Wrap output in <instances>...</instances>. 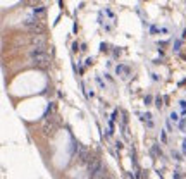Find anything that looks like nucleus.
Instances as JSON below:
<instances>
[{
	"mask_svg": "<svg viewBox=\"0 0 186 179\" xmlns=\"http://www.w3.org/2000/svg\"><path fill=\"white\" fill-rule=\"evenodd\" d=\"M30 57H31V60H33L35 64H41V66H45V64L48 62V55L45 53V50L38 48V47H35V48L30 52Z\"/></svg>",
	"mask_w": 186,
	"mask_h": 179,
	"instance_id": "1",
	"label": "nucleus"
},
{
	"mask_svg": "<svg viewBox=\"0 0 186 179\" xmlns=\"http://www.w3.org/2000/svg\"><path fill=\"white\" fill-rule=\"evenodd\" d=\"M33 41H35V45L38 47V48H45V40H43V36H35L33 38Z\"/></svg>",
	"mask_w": 186,
	"mask_h": 179,
	"instance_id": "2",
	"label": "nucleus"
},
{
	"mask_svg": "<svg viewBox=\"0 0 186 179\" xmlns=\"http://www.w3.org/2000/svg\"><path fill=\"white\" fill-rule=\"evenodd\" d=\"M116 72H117V74L129 76V67H126V66H117V67H116Z\"/></svg>",
	"mask_w": 186,
	"mask_h": 179,
	"instance_id": "3",
	"label": "nucleus"
},
{
	"mask_svg": "<svg viewBox=\"0 0 186 179\" xmlns=\"http://www.w3.org/2000/svg\"><path fill=\"white\" fill-rule=\"evenodd\" d=\"M36 17H28V19L24 21V22H22V24H24V26H26V28H31V26H36Z\"/></svg>",
	"mask_w": 186,
	"mask_h": 179,
	"instance_id": "4",
	"label": "nucleus"
},
{
	"mask_svg": "<svg viewBox=\"0 0 186 179\" xmlns=\"http://www.w3.org/2000/svg\"><path fill=\"white\" fill-rule=\"evenodd\" d=\"M171 119H172L174 122H176V121L179 119V117H177V114H174V112H172V114H171Z\"/></svg>",
	"mask_w": 186,
	"mask_h": 179,
	"instance_id": "5",
	"label": "nucleus"
},
{
	"mask_svg": "<svg viewBox=\"0 0 186 179\" xmlns=\"http://www.w3.org/2000/svg\"><path fill=\"white\" fill-rule=\"evenodd\" d=\"M155 105H157V107H158V109H160V105H162V100H160V98H157Z\"/></svg>",
	"mask_w": 186,
	"mask_h": 179,
	"instance_id": "6",
	"label": "nucleus"
},
{
	"mask_svg": "<svg viewBox=\"0 0 186 179\" xmlns=\"http://www.w3.org/2000/svg\"><path fill=\"white\" fill-rule=\"evenodd\" d=\"M41 12H43V9H41V7H38V9H35V14H41Z\"/></svg>",
	"mask_w": 186,
	"mask_h": 179,
	"instance_id": "7",
	"label": "nucleus"
},
{
	"mask_svg": "<svg viewBox=\"0 0 186 179\" xmlns=\"http://www.w3.org/2000/svg\"><path fill=\"white\" fill-rule=\"evenodd\" d=\"M183 150H185V153H186V141L183 143Z\"/></svg>",
	"mask_w": 186,
	"mask_h": 179,
	"instance_id": "8",
	"label": "nucleus"
}]
</instances>
